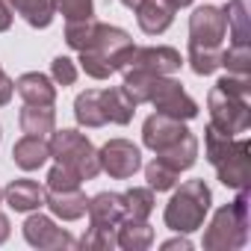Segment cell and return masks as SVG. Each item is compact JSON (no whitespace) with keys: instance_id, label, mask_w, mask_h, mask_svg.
I'll return each instance as SVG.
<instances>
[{"instance_id":"6da1fadb","label":"cell","mask_w":251,"mask_h":251,"mask_svg":"<svg viewBox=\"0 0 251 251\" xmlns=\"http://www.w3.org/2000/svg\"><path fill=\"white\" fill-rule=\"evenodd\" d=\"M207 106H210V124L230 136H239L251 127V77H239V74H227L222 77L210 95H207Z\"/></svg>"},{"instance_id":"7a4b0ae2","label":"cell","mask_w":251,"mask_h":251,"mask_svg":"<svg viewBox=\"0 0 251 251\" xmlns=\"http://www.w3.org/2000/svg\"><path fill=\"white\" fill-rule=\"evenodd\" d=\"M124 89L136 103H154L157 112L189 121L198 115V103L183 92V86L169 74H124Z\"/></svg>"},{"instance_id":"3957f363","label":"cell","mask_w":251,"mask_h":251,"mask_svg":"<svg viewBox=\"0 0 251 251\" xmlns=\"http://www.w3.org/2000/svg\"><path fill=\"white\" fill-rule=\"evenodd\" d=\"M133 48H136L133 39L124 33L121 27H112V24H100L98 21L89 45L83 50H77L80 53V68L89 77H95V80H109L115 71L124 68V62L130 59Z\"/></svg>"},{"instance_id":"277c9868","label":"cell","mask_w":251,"mask_h":251,"mask_svg":"<svg viewBox=\"0 0 251 251\" xmlns=\"http://www.w3.org/2000/svg\"><path fill=\"white\" fill-rule=\"evenodd\" d=\"M204 148H207L210 166L216 169L225 186L245 189L251 183V142L248 139H236L210 124L204 130Z\"/></svg>"},{"instance_id":"5b68a950","label":"cell","mask_w":251,"mask_h":251,"mask_svg":"<svg viewBox=\"0 0 251 251\" xmlns=\"http://www.w3.org/2000/svg\"><path fill=\"white\" fill-rule=\"evenodd\" d=\"M239 195L222 207L210 227L204 230V248L207 251H233V248H242L248 242V204H251V192L248 186L245 189H236Z\"/></svg>"},{"instance_id":"8992f818","label":"cell","mask_w":251,"mask_h":251,"mask_svg":"<svg viewBox=\"0 0 251 251\" xmlns=\"http://www.w3.org/2000/svg\"><path fill=\"white\" fill-rule=\"evenodd\" d=\"M210 186L204 180H186L180 183V189L172 195V201L166 204V227H172L175 233H192L204 225V216L210 210Z\"/></svg>"},{"instance_id":"52a82bcc","label":"cell","mask_w":251,"mask_h":251,"mask_svg":"<svg viewBox=\"0 0 251 251\" xmlns=\"http://www.w3.org/2000/svg\"><path fill=\"white\" fill-rule=\"evenodd\" d=\"M50 157L62 166H68L80 180H92L100 175V160L95 145L77 133V130H53L50 133Z\"/></svg>"},{"instance_id":"ba28073f","label":"cell","mask_w":251,"mask_h":251,"mask_svg":"<svg viewBox=\"0 0 251 251\" xmlns=\"http://www.w3.org/2000/svg\"><path fill=\"white\" fill-rule=\"evenodd\" d=\"M98 160H100V172H106L115 180H127L142 169V154L127 139H109L98 151Z\"/></svg>"},{"instance_id":"9c48e42d","label":"cell","mask_w":251,"mask_h":251,"mask_svg":"<svg viewBox=\"0 0 251 251\" xmlns=\"http://www.w3.org/2000/svg\"><path fill=\"white\" fill-rule=\"evenodd\" d=\"M227 33V15L219 6H198L189 15V45L198 48H222Z\"/></svg>"},{"instance_id":"30bf717a","label":"cell","mask_w":251,"mask_h":251,"mask_svg":"<svg viewBox=\"0 0 251 251\" xmlns=\"http://www.w3.org/2000/svg\"><path fill=\"white\" fill-rule=\"evenodd\" d=\"M180 65H183V59L175 48H163V45L160 48H133L121 74H127V71H133V74H175V71H180Z\"/></svg>"},{"instance_id":"8fae6325","label":"cell","mask_w":251,"mask_h":251,"mask_svg":"<svg viewBox=\"0 0 251 251\" xmlns=\"http://www.w3.org/2000/svg\"><path fill=\"white\" fill-rule=\"evenodd\" d=\"M24 239H27L33 248H45V251L77 248V239H74L68 230L56 227L53 219H48V216H42V213H36V216H30V219L24 222Z\"/></svg>"},{"instance_id":"7c38bea8","label":"cell","mask_w":251,"mask_h":251,"mask_svg":"<svg viewBox=\"0 0 251 251\" xmlns=\"http://www.w3.org/2000/svg\"><path fill=\"white\" fill-rule=\"evenodd\" d=\"M183 133H189V130L183 127V121H180V118H172V115H163V112L148 115L145 124H142V142H145V148H151L154 154H160V151H166L169 145H175Z\"/></svg>"},{"instance_id":"4fadbf2b","label":"cell","mask_w":251,"mask_h":251,"mask_svg":"<svg viewBox=\"0 0 251 251\" xmlns=\"http://www.w3.org/2000/svg\"><path fill=\"white\" fill-rule=\"evenodd\" d=\"M86 213H89V227L115 230L121 225V219H124V195H118V192H98L95 198H89Z\"/></svg>"},{"instance_id":"5bb4252c","label":"cell","mask_w":251,"mask_h":251,"mask_svg":"<svg viewBox=\"0 0 251 251\" xmlns=\"http://www.w3.org/2000/svg\"><path fill=\"white\" fill-rule=\"evenodd\" d=\"M133 12H136V21H139L142 33L160 36V33H166L172 27L177 9L169 3V0H139V6Z\"/></svg>"},{"instance_id":"9a60e30c","label":"cell","mask_w":251,"mask_h":251,"mask_svg":"<svg viewBox=\"0 0 251 251\" xmlns=\"http://www.w3.org/2000/svg\"><path fill=\"white\" fill-rule=\"evenodd\" d=\"M45 204L62 222H77L80 216H86L89 198L83 195L80 186H74V189H45Z\"/></svg>"},{"instance_id":"2e32d148","label":"cell","mask_w":251,"mask_h":251,"mask_svg":"<svg viewBox=\"0 0 251 251\" xmlns=\"http://www.w3.org/2000/svg\"><path fill=\"white\" fill-rule=\"evenodd\" d=\"M15 92L24 98V103H36V106H53V100H56L53 80L48 74H39V71L21 74L15 80Z\"/></svg>"},{"instance_id":"e0dca14e","label":"cell","mask_w":251,"mask_h":251,"mask_svg":"<svg viewBox=\"0 0 251 251\" xmlns=\"http://www.w3.org/2000/svg\"><path fill=\"white\" fill-rule=\"evenodd\" d=\"M3 198H6V204H9L12 210L30 213V210L45 207V186H39L36 180L18 177V180H12V183L3 189Z\"/></svg>"},{"instance_id":"ac0fdd59","label":"cell","mask_w":251,"mask_h":251,"mask_svg":"<svg viewBox=\"0 0 251 251\" xmlns=\"http://www.w3.org/2000/svg\"><path fill=\"white\" fill-rule=\"evenodd\" d=\"M100 103H103V115L112 124H130L133 112H136V100L127 95L124 86H112V89H100Z\"/></svg>"},{"instance_id":"d6986e66","label":"cell","mask_w":251,"mask_h":251,"mask_svg":"<svg viewBox=\"0 0 251 251\" xmlns=\"http://www.w3.org/2000/svg\"><path fill=\"white\" fill-rule=\"evenodd\" d=\"M12 160H15V166H21L24 172H36V169H42V166L50 160V145H48V139H42V136H24V139L15 142Z\"/></svg>"},{"instance_id":"ffe728a7","label":"cell","mask_w":251,"mask_h":251,"mask_svg":"<svg viewBox=\"0 0 251 251\" xmlns=\"http://www.w3.org/2000/svg\"><path fill=\"white\" fill-rule=\"evenodd\" d=\"M154 242V230L145 219H121L115 227V245L127 251H145Z\"/></svg>"},{"instance_id":"44dd1931","label":"cell","mask_w":251,"mask_h":251,"mask_svg":"<svg viewBox=\"0 0 251 251\" xmlns=\"http://www.w3.org/2000/svg\"><path fill=\"white\" fill-rule=\"evenodd\" d=\"M21 130L27 133V136H42V139H48L53 130H56V112H53V106H36V103H27L24 109H21Z\"/></svg>"},{"instance_id":"7402d4cb","label":"cell","mask_w":251,"mask_h":251,"mask_svg":"<svg viewBox=\"0 0 251 251\" xmlns=\"http://www.w3.org/2000/svg\"><path fill=\"white\" fill-rule=\"evenodd\" d=\"M157 160H163V163L172 166L175 172H186V169H192L195 160H198V139H195L192 133H183L175 145H169L166 151H160Z\"/></svg>"},{"instance_id":"603a6c76","label":"cell","mask_w":251,"mask_h":251,"mask_svg":"<svg viewBox=\"0 0 251 251\" xmlns=\"http://www.w3.org/2000/svg\"><path fill=\"white\" fill-rule=\"evenodd\" d=\"M74 118H77L80 127H103L106 115H103V103H100V89H89V92L77 95Z\"/></svg>"},{"instance_id":"cb8c5ba5","label":"cell","mask_w":251,"mask_h":251,"mask_svg":"<svg viewBox=\"0 0 251 251\" xmlns=\"http://www.w3.org/2000/svg\"><path fill=\"white\" fill-rule=\"evenodd\" d=\"M9 3L36 30H45L53 21V3H50V0H9Z\"/></svg>"},{"instance_id":"d4e9b609","label":"cell","mask_w":251,"mask_h":251,"mask_svg":"<svg viewBox=\"0 0 251 251\" xmlns=\"http://www.w3.org/2000/svg\"><path fill=\"white\" fill-rule=\"evenodd\" d=\"M154 213V189L133 186L124 192V219H148Z\"/></svg>"},{"instance_id":"484cf974","label":"cell","mask_w":251,"mask_h":251,"mask_svg":"<svg viewBox=\"0 0 251 251\" xmlns=\"http://www.w3.org/2000/svg\"><path fill=\"white\" fill-rule=\"evenodd\" d=\"M227 15V30H230V45H251V33H248V15H245V3L242 0H230V6L225 9Z\"/></svg>"},{"instance_id":"4316f807","label":"cell","mask_w":251,"mask_h":251,"mask_svg":"<svg viewBox=\"0 0 251 251\" xmlns=\"http://www.w3.org/2000/svg\"><path fill=\"white\" fill-rule=\"evenodd\" d=\"M189 65L201 77L213 74L216 68H222V48H198V45H189Z\"/></svg>"},{"instance_id":"83f0119b","label":"cell","mask_w":251,"mask_h":251,"mask_svg":"<svg viewBox=\"0 0 251 251\" xmlns=\"http://www.w3.org/2000/svg\"><path fill=\"white\" fill-rule=\"evenodd\" d=\"M222 68H227V74L251 77V45H230L222 50Z\"/></svg>"},{"instance_id":"f1b7e54d","label":"cell","mask_w":251,"mask_h":251,"mask_svg":"<svg viewBox=\"0 0 251 251\" xmlns=\"http://www.w3.org/2000/svg\"><path fill=\"white\" fill-rule=\"evenodd\" d=\"M177 175H180V172H175V169H172V166H166L163 160H154V163H148V166H145V180H148V186H151V189H157V192L175 189Z\"/></svg>"},{"instance_id":"f546056e","label":"cell","mask_w":251,"mask_h":251,"mask_svg":"<svg viewBox=\"0 0 251 251\" xmlns=\"http://www.w3.org/2000/svg\"><path fill=\"white\" fill-rule=\"evenodd\" d=\"M50 3H53V12L65 15L68 21H86L95 15L92 0H50Z\"/></svg>"},{"instance_id":"4dcf8cb0","label":"cell","mask_w":251,"mask_h":251,"mask_svg":"<svg viewBox=\"0 0 251 251\" xmlns=\"http://www.w3.org/2000/svg\"><path fill=\"white\" fill-rule=\"evenodd\" d=\"M95 27H98L95 18H86V21H68V27H65V42H68V48L83 50V48L89 45Z\"/></svg>"},{"instance_id":"1f68e13d","label":"cell","mask_w":251,"mask_h":251,"mask_svg":"<svg viewBox=\"0 0 251 251\" xmlns=\"http://www.w3.org/2000/svg\"><path fill=\"white\" fill-rule=\"evenodd\" d=\"M77 245H80V248H92V251H106V248H115V230L89 227Z\"/></svg>"},{"instance_id":"d6a6232c","label":"cell","mask_w":251,"mask_h":251,"mask_svg":"<svg viewBox=\"0 0 251 251\" xmlns=\"http://www.w3.org/2000/svg\"><path fill=\"white\" fill-rule=\"evenodd\" d=\"M83 180L68 169V166H62V163H56L50 172H48V186L45 189H74V186H80Z\"/></svg>"},{"instance_id":"836d02e7","label":"cell","mask_w":251,"mask_h":251,"mask_svg":"<svg viewBox=\"0 0 251 251\" xmlns=\"http://www.w3.org/2000/svg\"><path fill=\"white\" fill-rule=\"evenodd\" d=\"M50 77H53V83H59V86H74V80H77V65H74V59L56 56V59L50 62Z\"/></svg>"},{"instance_id":"e575fe53","label":"cell","mask_w":251,"mask_h":251,"mask_svg":"<svg viewBox=\"0 0 251 251\" xmlns=\"http://www.w3.org/2000/svg\"><path fill=\"white\" fill-rule=\"evenodd\" d=\"M12 92H15V83L6 77V71L0 68V106H6L12 100Z\"/></svg>"},{"instance_id":"d590c367","label":"cell","mask_w":251,"mask_h":251,"mask_svg":"<svg viewBox=\"0 0 251 251\" xmlns=\"http://www.w3.org/2000/svg\"><path fill=\"white\" fill-rule=\"evenodd\" d=\"M12 27V6L6 0H0V33H6Z\"/></svg>"},{"instance_id":"8d00e7d4","label":"cell","mask_w":251,"mask_h":251,"mask_svg":"<svg viewBox=\"0 0 251 251\" xmlns=\"http://www.w3.org/2000/svg\"><path fill=\"white\" fill-rule=\"evenodd\" d=\"M163 248L169 251V248H183V251H189L192 248V242L186 239V236H177V239H169V242H163Z\"/></svg>"},{"instance_id":"74e56055","label":"cell","mask_w":251,"mask_h":251,"mask_svg":"<svg viewBox=\"0 0 251 251\" xmlns=\"http://www.w3.org/2000/svg\"><path fill=\"white\" fill-rule=\"evenodd\" d=\"M9 239V219L0 213V242H6Z\"/></svg>"},{"instance_id":"f35d334b","label":"cell","mask_w":251,"mask_h":251,"mask_svg":"<svg viewBox=\"0 0 251 251\" xmlns=\"http://www.w3.org/2000/svg\"><path fill=\"white\" fill-rule=\"evenodd\" d=\"M169 3H172L175 9H183V6H189V3H192V0H169Z\"/></svg>"},{"instance_id":"ab89813d","label":"cell","mask_w":251,"mask_h":251,"mask_svg":"<svg viewBox=\"0 0 251 251\" xmlns=\"http://www.w3.org/2000/svg\"><path fill=\"white\" fill-rule=\"evenodd\" d=\"M0 198H3V189H0Z\"/></svg>"}]
</instances>
